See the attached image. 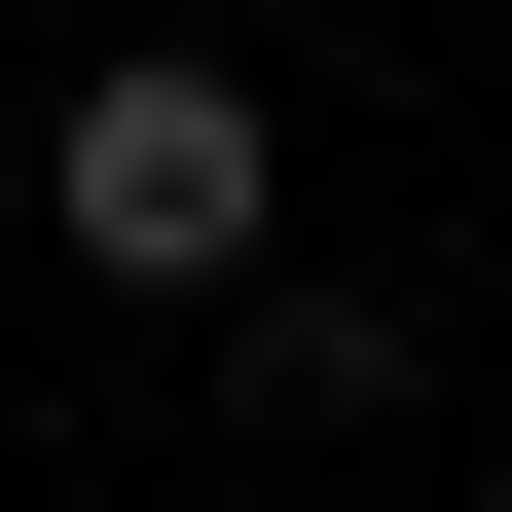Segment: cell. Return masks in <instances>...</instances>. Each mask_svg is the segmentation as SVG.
Masks as SVG:
<instances>
[{
    "label": "cell",
    "mask_w": 512,
    "mask_h": 512,
    "mask_svg": "<svg viewBox=\"0 0 512 512\" xmlns=\"http://www.w3.org/2000/svg\"><path fill=\"white\" fill-rule=\"evenodd\" d=\"M37 220H74V293H183V330H220L256 256H293V110H256L220 37H110V74L37 110Z\"/></svg>",
    "instance_id": "1"
},
{
    "label": "cell",
    "mask_w": 512,
    "mask_h": 512,
    "mask_svg": "<svg viewBox=\"0 0 512 512\" xmlns=\"http://www.w3.org/2000/svg\"><path fill=\"white\" fill-rule=\"evenodd\" d=\"M220 366H256V439H366V403H403V293H330V256H256V293H220Z\"/></svg>",
    "instance_id": "2"
}]
</instances>
